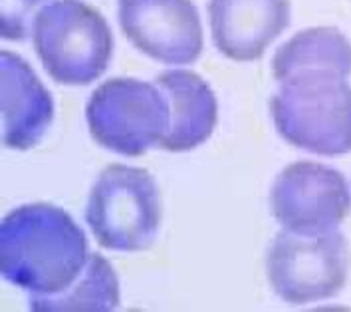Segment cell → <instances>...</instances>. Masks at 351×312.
I'll use <instances>...</instances> for the list:
<instances>
[{
    "label": "cell",
    "mask_w": 351,
    "mask_h": 312,
    "mask_svg": "<svg viewBox=\"0 0 351 312\" xmlns=\"http://www.w3.org/2000/svg\"><path fill=\"white\" fill-rule=\"evenodd\" d=\"M88 258L86 233L56 205H22L0 223V275L28 294L64 293Z\"/></svg>",
    "instance_id": "obj_1"
},
{
    "label": "cell",
    "mask_w": 351,
    "mask_h": 312,
    "mask_svg": "<svg viewBox=\"0 0 351 312\" xmlns=\"http://www.w3.org/2000/svg\"><path fill=\"white\" fill-rule=\"evenodd\" d=\"M278 133L317 155L351 151V86L335 72H302L280 82L270 98Z\"/></svg>",
    "instance_id": "obj_2"
},
{
    "label": "cell",
    "mask_w": 351,
    "mask_h": 312,
    "mask_svg": "<svg viewBox=\"0 0 351 312\" xmlns=\"http://www.w3.org/2000/svg\"><path fill=\"white\" fill-rule=\"evenodd\" d=\"M32 38L48 76L66 86H86L108 70L113 36L106 19L82 0H54L36 14Z\"/></svg>",
    "instance_id": "obj_3"
},
{
    "label": "cell",
    "mask_w": 351,
    "mask_h": 312,
    "mask_svg": "<svg viewBox=\"0 0 351 312\" xmlns=\"http://www.w3.org/2000/svg\"><path fill=\"white\" fill-rule=\"evenodd\" d=\"M86 223L104 249L137 253L149 249L161 227V197L147 169L108 166L92 185Z\"/></svg>",
    "instance_id": "obj_4"
},
{
    "label": "cell",
    "mask_w": 351,
    "mask_h": 312,
    "mask_svg": "<svg viewBox=\"0 0 351 312\" xmlns=\"http://www.w3.org/2000/svg\"><path fill=\"white\" fill-rule=\"evenodd\" d=\"M92 137L125 157L161 146L171 126V106L157 84L113 78L95 88L86 106Z\"/></svg>",
    "instance_id": "obj_5"
},
{
    "label": "cell",
    "mask_w": 351,
    "mask_h": 312,
    "mask_svg": "<svg viewBox=\"0 0 351 312\" xmlns=\"http://www.w3.org/2000/svg\"><path fill=\"white\" fill-rule=\"evenodd\" d=\"M350 249L343 233L302 235L280 231L266 253V275L274 293L290 304L333 298L346 287Z\"/></svg>",
    "instance_id": "obj_6"
},
{
    "label": "cell",
    "mask_w": 351,
    "mask_h": 312,
    "mask_svg": "<svg viewBox=\"0 0 351 312\" xmlns=\"http://www.w3.org/2000/svg\"><path fill=\"white\" fill-rule=\"evenodd\" d=\"M351 209L346 177L330 166L296 161L284 167L270 189V213L292 233L333 231Z\"/></svg>",
    "instance_id": "obj_7"
},
{
    "label": "cell",
    "mask_w": 351,
    "mask_h": 312,
    "mask_svg": "<svg viewBox=\"0 0 351 312\" xmlns=\"http://www.w3.org/2000/svg\"><path fill=\"white\" fill-rule=\"evenodd\" d=\"M119 26L149 58L183 66L203 52V24L193 0H119Z\"/></svg>",
    "instance_id": "obj_8"
},
{
    "label": "cell",
    "mask_w": 351,
    "mask_h": 312,
    "mask_svg": "<svg viewBox=\"0 0 351 312\" xmlns=\"http://www.w3.org/2000/svg\"><path fill=\"white\" fill-rule=\"evenodd\" d=\"M208 20L222 56L254 62L288 28L290 0H210Z\"/></svg>",
    "instance_id": "obj_9"
},
{
    "label": "cell",
    "mask_w": 351,
    "mask_h": 312,
    "mask_svg": "<svg viewBox=\"0 0 351 312\" xmlns=\"http://www.w3.org/2000/svg\"><path fill=\"white\" fill-rule=\"evenodd\" d=\"M2 144L30 149L42 142L54 120V100L32 66L14 52H0Z\"/></svg>",
    "instance_id": "obj_10"
},
{
    "label": "cell",
    "mask_w": 351,
    "mask_h": 312,
    "mask_svg": "<svg viewBox=\"0 0 351 312\" xmlns=\"http://www.w3.org/2000/svg\"><path fill=\"white\" fill-rule=\"evenodd\" d=\"M155 84L163 90L171 106V126L161 146L167 151L183 153L204 144L217 126V96L199 74L191 70H165Z\"/></svg>",
    "instance_id": "obj_11"
},
{
    "label": "cell",
    "mask_w": 351,
    "mask_h": 312,
    "mask_svg": "<svg viewBox=\"0 0 351 312\" xmlns=\"http://www.w3.org/2000/svg\"><path fill=\"white\" fill-rule=\"evenodd\" d=\"M302 72L351 74V42L337 28H308L284 42L272 58L276 82Z\"/></svg>",
    "instance_id": "obj_12"
},
{
    "label": "cell",
    "mask_w": 351,
    "mask_h": 312,
    "mask_svg": "<svg viewBox=\"0 0 351 312\" xmlns=\"http://www.w3.org/2000/svg\"><path fill=\"white\" fill-rule=\"evenodd\" d=\"M36 312H111L119 307V280L108 258L90 253L84 273L70 289L50 296L28 294Z\"/></svg>",
    "instance_id": "obj_13"
},
{
    "label": "cell",
    "mask_w": 351,
    "mask_h": 312,
    "mask_svg": "<svg viewBox=\"0 0 351 312\" xmlns=\"http://www.w3.org/2000/svg\"><path fill=\"white\" fill-rule=\"evenodd\" d=\"M44 2L46 0H0V36L12 42L26 40L32 16Z\"/></svg>",
    "instance_id": "obj_14"
}]
</instances>
